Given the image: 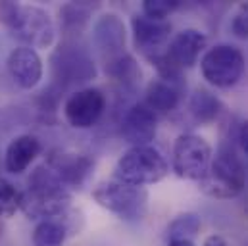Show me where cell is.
<instances>
[{"mask_svg": "<svg viewBox=\"0 0 248 246\" xmlns=\"http://www.w3.org/2000/svg\"><path fill=\"white\" fill-rule=\"evenodd\" d=\"M39 154H41V140L35 135H19L6 148L4 168L8 173L19 175L35 162Z\"/></svg>", "mask_w": 248, "mask_h": 246, "instance_id": "obj_17", "label": "cell"}, {"mask_svg": "<svg viewBox=\"0 0 248 246\" xmlns=\"http://www.w3.org/2000/svg\"><path fill=\"white\" fill-rule=\"evenodd\" d=\"M237 140L241 144V148L245 150V154H248V122H243L237 129Z\"/></svg>", "mask_w": 248, "mask_h": 246, "instance_id": "obj_27", "label": "cell"}, {"mask_svg": "<svg viewBox=\"0 0 248 246\" xmlns=\"http://www.w3.org/2000/svg\"><path fill=\"white\" fill-rule=\"evenodd\" d=\"M204 246H229V245H227V241H225L223 237L212 235V237H208V239L204 241Z\"/></svg>", "mask_w": 248, "mask_h": 246, "instance_id": "obj_28", "label": "cell"}, {"mask_svg": "<svg viewBox=\"0 0 248 246\" xmlns=\"http://www.w3.org/2000/svg\"><path fill=\"white\" fill-rule=\"evenodd\" d=\"M8 73L12 77V81L25 91L35 89L41 79H43V60L37 54V50L29 48V46H17L8 54L6 60Z\"/></svg>", "mask_w": 248, "mask_h": 246, "instance_id": "obj_14", "label": "cell"}, {"mask_svg": "<svg viewBox=\"0 0 248 246\" xmlns=\"http://www.w3.org/2000/svg\"><path fill=\"white\" fill-rule=\"evenodd\" d=\"M71 204V190L43 164L37 166L29 179L27 188L21 192V212L31 219H58L63 217Z\"/></svg>", "mask_w": 248, "mask_h": 246, "instance_id": "obj_1", "label": "cell"}, {"mask_svg": "<svg viewBox=\"0 0 248 246\" xmlns=\"http://www.w3.org/2000/svg\"><path fill=\"white\" fill-rule=\"evenodd\" d=\"M104 69L106 73L124 89L133 92L139 83H140V67H139V62L135 60L129 52H124L112 60L104 62Z\"/></svg>", "mask_w": 248, "mask_h": 246, "instance_id": "obj_20", "label": "cell"}, {"mask_svg": "<svg viewBox=\"0 0 248 246\" xmlns=\"http://www.w3.org/2000/svg\"><path fill=\"white\" fill-rule=\"evenodd\" d=\"M170 173V164L164 154L146 144V146H131L120 156L114 177L116 181L133 186H146V184L160 183Z\"/></svg>", "mask_w": 248, "mask_h": 246, "instance_id": "obj_4", "label": "cell"}, {"mask_svg": "<svg viewBox=\"0 0 248 246\" xmlns=\"http://www.w3.org/2000/svg\"><path fill=\"white\" fill-rule=\"evenodd\" d=\"M100 8L98 2H67L60 8V29L65 41H79L89 25L93 12Z\"/></svg>", "mask_w": 248, "mask_h": 246, "instance_id": "obj_18", "label": "cell"}, {"mask_svg": "<svg viewBox=\"0 0 248 246\" xmlns=\"http://www.w3.org/2000/svg\"><path fill=\"white\" fill-rule=\"evenodd\" d=\"M50 71H52L50 85L58 87L62 92L87 85L98 73L96 62L91 50L79 41H65V39L56 46V50L50 56Z\"/></svg>", "mask_w": 248, "mask_h": 246, "instance_id": "obj_3", "label": "cell"}, {"mask_svg": "<svg viewBox=\"0 0 248 246\" xmlns=\"http://www.w3.org/2000/svg\"><path fill=\"white\" fill-rule=\"evenodd\" d=\"M179 8L177 0H144L142 2V15L158 21H166V17Z\"/></svg>", "mask_w": 248, "mask_h": 246, "instance_id": "obj_24", "label": "cell"}, {"mask_svg": "<svg viewBox=\"0 0 248 246\" xmlns=\"http://www.w3.org/2000/svg\"><path fill=\"white\" fill-rule=\"evenodd\" d=\"M0 235H2V223H0Z\"/></svg>", "mask_w": 248, "mask_h": 246, "instance_id": "obj_31", "label": "cell"}, {"mask_svg": "<svg viewBox=\"0 0 248 246\" xmlns=\"http://www.w3.org/2000/svg\"><path fill=\"white\" fill-rule=\"evenodd\" d=\"M131 31H133L135 48L148 60L156 54H162L164 48L168 46L171 35V23L150 19L142 14H135L131 17Z\"/></svg>", "mask_w": 248, "mask_h": 246, "instance_id": "obj_11", "label": "cell"}, {"mask_svg": "<svg viewBox=\"0 0 248 246\" xmlns=\"http://www.w3.org/2000/svg\"><path fill=\"white\" fill-rule=\"evenodd\" d=\"M168 246H196L192 241L188 239H173V241H168Z\"/></svg>", "mask_w": 248, "mask_h": 246, "instance_id": "obj_29", "label": "cell"}, {"mask_svg": "<svg viewBox=\"0 0 248 246\" xmlns=\"http://www.w3.org/2000/svg\"><path fill=\"white\" fill-rule=\"evenodd\" d=\"M46 166L69 190L83 188L94 171V160L87 154L69 150H52L46 156Z\"/></svg>", "mask_w": 248, "mask_h": 246, "instance_id": "obj_10", "label": "cell"}, {"mask_svg": "<svg viewBox=\"0 0 248 246\" xmlns=\"http://www.w3.org/2000/svg\"><path fill=\"white\" fill-rule=\"evenodd\" d=\"M94 202L124 221H140L148 212V192L122 181H106L93 190Z\"/></svg>", "mask_w": 248, "mask_h": 246, "instance_id": "obj_5", "label": "cell"}, {"mask_svg": "<svg viewBox=\"0 0 248 246\" xmlns=\"http://www.w3.org/2000/svg\"><path fill=\"white\" fill-rule=\"evenodd\" d=\"M212 146L194 133H183L173 142V171L188 181H202L212 164Z\"/></svg>", "mask_w": 248, "mask_h": 246, "instance_id": "obj_7", "label": "cell"}, {"mask_svg": "<svg viewBox=\"0 0 248 246\" xmlns=\"http://www.w3.org/2000/svg\"><path fill=\"white\" fill-rule=\"evenodd\" d=\"M231 35L237 39H248V2L241 4L231 17Z\"/></svg>", "mask_w": 248, "mask_h": 246, "instance_id": "obj_25", "label": "cell"}, {"mask_svg": "<svg viewBox=\"0 0 248 246\" xmlns=\"http://www.w3.org/2000/svg\"><path fill=\"white\" fill-rule=\"evenodd\" d=\"M183 89L181 85L164 81V79H154L148 83L146 92H144V104L158 116V118H168L170 114H173L181 102L183 96Z\"/></svg>", "mask_w": 248, "mask_h": 246, "instance_id": "obj_16", "label": "cell"}, {"mask_svg": "<svg viewBox=\"0 0 248 246\" xmlns=\"http://www.w3.org/2000/svg\"><path fill=\"white\" fill-rule=\"evenodd\" d=\"M245 246H248V243H247V245H245Z\"/></svg>", "mask_w": 248, "mask_h": 246, "instance_id": "obj_32", "label": "cell"}, {"mask_svg": "<svg viewBox=\"0 0 248 246\" xmlns=\"http://www.w3.org/2000/svg\"><path fill=\"white\" fill-rule=\"evenodd\" d=\"M21 208V192L8 181L0 179V219H8L16 215Z\"/></svg>", "mask_w": 248, "mask_h": 246, "instance_id": "obj_23", "label": "cell"}, {"mask_svg": "<svg viewBox=\"0 0 248 246\" xmlns=\"http://www.w3.org/2000/svg\"><path fill=\"white\" fill-rule=\"evenodd\" d=\"M198 184L204 194L221 200L237 198L245 190L247 166L243 164L231 142H223L216 150V156H212V164L206 177Z\"/></svg>", "mask_w": 248, "mask_h": 246, "instance_id": "obj_2", "label": "cell"}, {"mask_svg": "<svg viewBox=\"0 0 248 246\" xmlns=\"http://www.w3.org/2000/svg\"><path fill=\"white\" fill-rule=\"evenodd\" d=\"M245 212H247V215H248V198H247V202H245Z\"/></svg>", "mask_w": 248, "mask_h": 246, "instance_id": "obj_30", "label": "cell"}, {"mask_svg": "<svg viewBox=\"0 0 248 246\" xmlns=\"http://www.w3.org/2000/svg\"><path fill=\"white\" fill-rule=\"evenodd\" d=\"M200 71L212 87L231 89L245 73V56L233 45H216L202 56Z\"/></svg>", "mask_w": 248, "mask_h": 246, "instance_id": "obj_6", "label": "cell"}, {"mask_svg": "<svg viewBox=\"0 0 248 246\" xmlns=\"http://www.w3.org/2000/svg\"><path fill=\"white\" fill-rule=\"evenodd\" d=\"M93 43L100 52L102 62L112 60L125 52L127 31L124 19L118 14H104L93 27Z\"/></svg>", "mask_w": 248, "mask_h": 246, "instance_id": "obj_13", "label": "cell"}, {"mask_svg": "<svg viewBox=\"0 0 248 246\" xmlns=\"http://www.w3.org/2000/svg\"><path fill=\"white\" fill-rule=\"evenodd\" d=\"M206 43L208 41H206V35L202 31H198V29H183L168 43L164 54L179 69H188L198 62L200 54L206 48Z\"/></svg>", "mask_w": 248, "mask_h": 246, "instance_id": "obj_15", "label": "cell"}, {"mask_svg": "<svg viewBox=\"0 0 248 246\" xmlns=\"http://www.w3.org/2000/svg\"><path fill=\"white\" fill-rule=\"evenodd\" d=\"M12 37H16L23 46L29 48H48L54 43L56 27L50 14L39 6H21L16 14L14 23L8 27Z\"/></svg>", "mask_w": 248, "mask_h": 246, "instance_id": "obj_8", "label": "cell"}, {"mask_svg": "<svg viewBox=\"0 0 248 246\" xmlns=\"http://www.w3.org/2000/svg\"><path fill=\"white\" fill-rule=\"evenodd\" d=\"M223 102L206 89H196L188 98V114L200 125L217 122L223 114Z\"/></svg>", "mask_w": 248, "mask_h": 246, "instance_id": "obj_19", "label": "cell"}, {"mask_svg": "<svg viewBox=\"0 0 248 246\" xmlns=\"http://www.w3.org/2000/svg\"><path fill=\"white\" fill-rule=\"evenodd\" d=\"M71 225L67 223L65 215L58 219H45L39 221L33 229V245L35 246H62L71 235Z\"/></svg>", "mask_w": 248, "mask_h": 246, "instance_id": "obj_21", "label": "cell"}, {"mask_svg": "<svg viewBox=\"0 0 248 246\" xmlns=\"http://www.w3.org/2000/svg\"><path fill=\"white\" fill-rule=\"evenodd\" d=\"M158 131V116L144 104H131L120 122V135L131 146H146L154 140Z\"/></svg>", "mask_w": 248, "mask_h": 246, "instance_id": "obj_12", "label": "cell"}, {"mask_svg": "<svg viewBox=\"0 0 248 246\" xmlns=\"http://www.w3.org/2000/svg\"><path fill=\"white\" fill-rule=\"evenodd\" d=\"M19 10V4L17 2H12V0H2L0 2V23L10 27L16 19V14Z\"/></svg>", "mask_w": 248, "mask_h": 246, "instance_id": "obj_26", "label": "cell"}, {"mask_svg": "<svg viewBox=\"0 0 248 246\" xmlns=\"http://www.w3.org/2000/svg\"><path fill=\"white\" fill-rule=\"evenodd\" d=\"M202 227V221L196 214L192 212H185V214H179L177 217H173L166 229V237L168 241H173V239H188L192 241V237L198 235Z\"/></svg>", "mask_w": 248, "mask_h": 246, "instance_id": "obj_22", "label": "cell"}, {"mask_svg": "<svg viewBox=\"0 0 248 246\" xmlns=\"http://www.w3.org/2000/svg\"><path fill=\"white\" fill-rule=\"evenodd\" d=\"M106 112V96L100 89L85 87L73 91L63 102V118L73 129H91Z\"/></svg>", "mask_w": 248, "mask_h": 246, "instance_id": "obj_9", "label": "cell"}]
</instances>
